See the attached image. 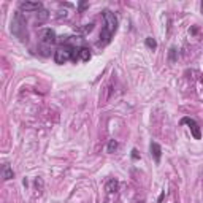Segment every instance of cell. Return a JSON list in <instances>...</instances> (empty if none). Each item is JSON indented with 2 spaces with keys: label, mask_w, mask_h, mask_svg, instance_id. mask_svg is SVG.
<instances>
[{
  "label": "cell",
  "mask_w": 203,
  "mask_h": 203,
  "mask_svg": "<svg viewBox=\"0 0 203 203\" xmlns=\"http://www.w3.org/2000/svg\"><path fill=\"white\" fill-rule=\"evenodd\" d=\"M103 19H105V25H103V29H102V34H100V41L98 44H108L111 41V37L114 35L116 29H117V18L114 13H111L110 10H105L103 13Z\"/></svg>",
  "instance_id": "1"
},
{
  "label": "cell",
  "mask_w": 203,
  "mask_h": 203,
  "mask_svg": "<svg viewBox=\"0 0 203 203\" xmlns=\"http://www.w3.org/2000/svg\"><path fill=\"white\" fill-rule=\"evenodd\" d=\"M76 54H78V48H73L70 44H64V46L57 48V51L54 53V60H56V64H65L70 59H73V60L78 59Z\"/></svg>",
  "instance_id": "2"
},
{
  "label": "cell",
  "mask_w": 203,
  "mask_h": 203,
  "mask_svg": "<svg viewBox=\"0 0 203 203\" xmlns=\"http://www.w3.org/2000/svg\"><path fill=\"white\" fill-rule=\"evenodd\" d=\"M21 29L25 30V19L22 18V13L19 11V13H16V16H14V21H13V24H11V30H13V34H14L18 38L27 40V37H25V35L21 32ZM25 32H27V30H25Z\"/></svg>",
  "instance_id": "3"
},
{
  "label": "cell",
  "mask_w": 203,
  "mask_h": 203,
  "mask_svg": "<svg viewBox=\"0 0 203 203\" xmlns=\"http://www.w3.org/2000/svg\"><path fill=\"white\" fill-rule=\"evenodd\" d=\"M181 122L189 125V129H190V132H192V135H194V138H195V140H200V138H201L200 127H198V124H197L192 117H183V119H181Z\"/></svg>",
  "instance_id": "4"
},
{
  "label": "cell",
  "mask_w": 203,
  "mask_h": 203,
  "mask_svg": "<svg viewBox=\"0 0 203 203\" xmlns=\"http://www.w3.org/2000/svg\"><path fill=\"white\" fill-rule=\"evenodd\" d=\"M21 11H41V3L40 2H21L19 3Z\"/></svg>",
  "instance_id": "5"
},
{
  "label": "cell",
  "mask_w": 203,
  "mask_h": 203,
  "mask_svg": "<svg viewBox=\"0 0 203 203\" xmlns=\"http://www.w3.org/2000/svg\"><path fill=\"white\" fill-rule=\"evenodd\" d=\"M59 37H56V32L51 30V29H46L41 32V41L44 43H56Z\"/></svg>",
  "instance_id": "6"
},
{
  "label": "cell",
  "mask_w": 203,
  "mask_h": 203,
  "mask_svg": "<svg viewBox=\"0 0 203 203\" xmlns=\"http://www.w3.org/2000/svg\"><path fill=\"white\" fill-rule=\"evenodd\" d=\"M149 149H151V156L154 157V160H156V162H160V157H162V148H160L157 143H151Z\"/></svg>",
  "instance_id": "7"
},
{
  "label": "cell",
  "mask_w": 203,
  "mask_h": 203,
  "mask_svg": "<svg viewBox=\"0 0 203 203\" xmlns=\"http://www.w3.org/2000/svg\"><path fill=\"white\" fill-rule=\"evenodd\" d=\"M13 176H14V171H13V168L10 167V164L7 162V164H3L2 165V178L5 181H8V180H13Z\"/></svg>",
  "instance_id": "8"
},
{
  "label": "cell",
  "mask_w": 203,
  "mask_h": 203,
  "mask_svg": "<svg viewBox=\"0 0 203 203\" xmlns=\"http://www.w3.org/2000/svg\"><path fill=\"white\" fill-rule=\"evenodd\" d=\"M76 57L86 62V60H89V59H91V51H89L87 48L81 46V48H78V54H76Z\"/></svg>",
  "instance_id": "9"
},
{
  "label": "cell",
  "mask_w": 203,
  "mask_h": 203,
  "mask_svg": "<svg viewBox=\"0 0 203 203\" xmlns=\"http://www.w3.org/2000/svg\"><path fill=\"white\" fill-rule=\"evenodd\" d=\"M117 187H119V184H117L116 180H110L108 184H107V190H108V192H116Z\"/></svg>",
  "instance_id": "10"
},
{
  "label": "cell",
  "mask_w": 203,
  "mask_h": 203,
  "mask_svg": "<svg viewBox=\"0 0 203 203\" xmlns=\"http://www.w3.org/2000/svg\"><path fill=\"white\" fill-rule=\"evenodd\" d=\"M144 43H146V46H148L149 49H156V48H157V41L152 38V37H148Z\"/></svg>",
  "instance_id": "11"
},
{
  "label": "cell",
  "mask_w": 203,
  "mask_h": 203,
  "mask_svg": "<svg viewBox=\"0 0 203 203\" xmlns=\"http://www.w3.org/2000/svg\"><path fill=\"white\" fill-rule=\"evenodd\" d=\"M176 54H178V51H176L174 48H171V49H170V53H168V59H170V62H174V60H176Z\"/></svg>",
  "instance_id": "12"
},
{
  "label": "cell",
  "mask_w": 203,
  "mask_h": 203,
  "mask_svg": "<svg viewBox=\"0 0 203 203\" xmlns=\"http://www.w3.org/2000/svg\"><path fill=\"white\" fill-rule=\"evenodd\" d=\"M117 148V141H114V140H111L110 143H108V152H113L114 149Z\"/></svg>",
  "instance_id": "13"
},
{
  "label": "cell",
  "mask_w": 203,
  "mask_h": 203,
  "mask_svg": "<svg viewBox=\"0 0 203 203\" xmlns=\"http://www.w3.org/2000/svg\"><path fill=\"white\" fill-rule=\"evenodd\" d=\"M46 18H48V11L41 10V11H40V14H38V21H44Z\"/></svg>",
  "instance_id": "14"
},
{
  "label": "cell",
  "mask_w": 203,
  "mask_h": 203,
  "mask_svg": "<svg viewBox=\"0 0 203 203\" xmlns=\"http://www.w3.org/2000/svg\"><path fill=\"white\" fill-rule=\"evenodd\" d=\"M138 157H140V156H138V151H137V149H132V159L137 160Z\"/></svg>",
  "instance_id": "15"
},
{
  "label": "cell",
  "mask_w": 203,
  "mask_h": 203,
  "mask_svg": "<svg viewBox=\"0 0 203 203\" xmlns=\"http://www.w3.org/2000/svg\"><path fill=\"white\" fill-rule=\"evenodd\" d=\"M164 195H165V192H162V194H160V197H159V203H162V200H164Z\"/></svg>",
  "instance_id": "16"
},
{
  "label": "cell",
  "mask_w": 203,
  "mask_h": 203,
  "mask_svg": "<svg viewBox=\"0 0 203 203\" xmlns=\"http://www.w3.org/2000/svg\"><path fill=\"white\" fill-rule=\"evenodd\" d=\"M201 10H203V3H201Z\"/></svg>",
  "instance_id": "17"
},
{
  "label": "cell",
  "mask_w": 203,
  "mask_h": 203,
  "mask_svg": "<svg viewBox=\"0 0 203 203\" xmlns=\"http://www.w3.org/2000/svg\"><path fill=\"white\" fill-rule=\"evenodd\" d=\"M140 203H144V201H140Z\"/></svg>",
  "instance_id": "18"
}]
</instances>
